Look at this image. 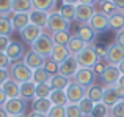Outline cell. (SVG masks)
Returning <instances> with one entry per match:
<instances>
[{
	"label": "cell",
	"instance_id": "21",
	"mask_svg": "<svg viewBox=\"0 0 124 117\" xmlns=\"http://www.w3.org/2000/svg\"><path fill=\"white\" fill-rule=\"evenodd\" d=\"M121 97H119V93L116 92L113 87H104V97H102V103L105 106H108V108H112V106H115L118 101H121Z\"/></svg>",
	"mask_w": 124,
	"mask_h": 117
},
{
	"label": "cell",
	"instance_id": "38",
	"mask_svg": "<svg viewBox=\"0 0 124 117\" xmlns=\"http://www.w3.org/2000/svg\"><path fill=\"white\" fill-rule=\"evenodd\" d=\"M64 112H66V117H83V114L79 109V106L71 105V103H68V105L64 106Z\"/></svg>",
	"mask_w": 124,
	"mask_h": 117
},
{
	"label": "cell",
	"instance_id": "39",
	"mask_svg": "<svg viewBox=\"0 0 124 117\" xmlns=\"http://www.w3.org/2000/svg\"><path fill=\"white\" fill-rule=\"evenodd\" d=\"M110 116L112 117H124V98L118 101L115 106L110 108Z\"/></svg>",
	"mask_w": 124,
	"mask_h": 117
},
{
	"label": "cell",
	"instance_id": "20",
	"mask_svg": "<svg viewBox=\"0 0 124 117\" xmlns=\"http://www.w3.org/2000/svg\"><path fill=\"white\" fill-rule=\"evenodd\" d=\"M21 98L24 101H33L36 98V84L33 81H27V82L21 84Z\"/></svg>",
	"mask_w": 124,
	"mask_h": 117
},
{
	"label": "cell",
	"instance_id": "40",
	"mask_svg": "<svg viewBox=\"0 0 124 117\" xmlns=\"http://www.w3.org/2000/svg\"><path fill=\"white\" fill-rule=\"evenodd\" d=\"M11 3L13 0H0V16H11Z\"/></svg>",
	"mask_w": 124,
	"mask_h": 117
},
{
	"label": "cell",
	"instance_id": "50",
	"mask_svg": "<svg viewBox=\"0 0 124 117\" xmlns=\"http://www.w3.org/2000/svg\"><path fill=\"white\" fill-rule=\"evenodd\" d=\"M112 3L115 5L116 10H119V11H124V0H112Z\"/></svg>",
	"mask_w": 124,
	"mask_h": 117
},
{
	"label": "cell",
	"instance_id": "4",
	"mask_svg": "<svg viewBox=\"0 0 124 117\" xmlns=\"http://www.w3.org/2000/svg\"><path fill=\"white\" fill-rule=\"evenodd\" d=\"M69 25L71 22H68L58 11H52L49 14V21L46 29H49L52 33L54 32H69Z\"/></svg>",
	"mask_w": 124,
	"mask_h": 117
},
{
	"label": "cell",
	"instance_id": "35",
	"mask_svg": "<svg viewBox=\"0 0 124 117\" xmlns=\"http://www.w3.org/2000/svg\"><path fill=\"white\" fill-rule=\"evenodd\" d=\"M50 37H52V40H54L55 44H63V46H66V44L69 43L72 35H71L69 32H54Z\"/></svg>",
	"mask_w": 124,
	"mask_h": 117
},
{
	"label": "cell",
	"instance_id": "18",
	"mask_svg": "<svg viewBox=\"0 0 124 117\" xmlns=\"http://www.w3.org/2000/svg\"><path fill=\"white\" fill-rule=\"evenodd\" d=\"M49 14L50 13L39 11V10H31L30 11V24L36 25L39 29H46L47 27V21H49Z\"/></svg>",
	"mask_w": 124,
	"mask_h": 117
},
{
	"label": "cell",
	"instance_id": "23",
	"mask_svg": "<svg viewBox=\"0 0 124 117\" xmlns=\"http://www.w3.org/2000/svg\"><path fill=\"white\" fill-rule=\"evenodd\" d=\"M108 29L115 32H119L124 29V11L116 10L112 16H108Z\"/></svg>",
	"mask_w": 124,
	"mask_h": 117
},
{
	"label": "cell",
	"instance_id": "55",
	"mask_svg": "<svg viewBox=\"0 0 124 117\" xmlns=\"http://www.w3.org/2000/svg\"><path fill=\"white\" fill-rule=\"evenodd\" d=\"M118 70H119V73H121V76H124V60L118 65Z\"/></svg>",
	"mask_w": 124,
	"mask_h": 117
},
{
	"label": "cell",
	"instance_id": "33",
	"mask_svg": "<svg viewBox=\"0 0 124 117\" xmlns=\"http://www.w3.org/2000/svg\"><path fill=\"white\" fill-rule=\"evenodd\" d=\"M13 24L8 16H0V37H9L13 33Z\"/></svg>",
	"mask_w": 124,
	"mask_h": 117
},
{
	"label": "cell",
	"instance_id": "28",
	"mask_svg": "<svg viewBox=\"0 0 124 117\" xmlns=\"http://www.w3.org/2000/svg\"><path fill=\"white\" fill-rule=\"evenodd\" d=\"M102 97H104V87L97 86V84H94V86L86 89V98H90L94 105L102 101Z\"/></svg>",
	"mask_w": 124,
	"mask_h": 117
},
{
	"label": "cell",
	"instance_id": "32",
	"mask_svg": "<svg viewBox=\"0 0 124 117\" xmlns=\"http://www.w3.org/2000/svg\"><path fill=\"white\" fill-rule=\"evenodd\" d=\"M58 13H60L68 22L76 21V5H66V3H63V6H60Z\"/></svg>",
	"mask_w": 124,
	"mask_h": 117
},
{
	"label": "cell",
	"instance_id": "46",
	"mask_svg": "<svg viewBox=\"0 0 124 117\" xmlns=\"http://www.w3.org/2000/svg\"><path fill=\"white\" fill-rule=\"evenodd\" d=\"M9 67H11V62H9L8 56H6L5 52H0V68H3V70H8Z\"/></svg>",
	"mask_w": 124,
	"mask_h": 117
},
{
	"label": "cell",
	"instance_id": "37",
	"mask_svg": "<svg viewBox=\"0 0 124 117\" xmlns=\"http://www.w3.org/2000/svg\"><path fill=\"white\" fill-rule=\"evenodd\" d=\"M52 93L50 84H36V98H49Z\"/></svg>",
	"mask_w": 124,
	"mask_h": 117
},
{
	"label": "cell",
	"instance_id": "52",
	"mask_svg": "<svg viewBox=\"0 0 124 117\" xmlns=\"http://www.w3.org/2000/svg\"><path fill=\"white\" fill-rule=\"evenodd\" d=\"M27 117H47V116H46V114H39V112H36V111H31Z\"/></svg>",
	"mask_w": 124,
	"mask_h": 117
},
{
	"label": "cell",
	"instance_id": "51",
	"mask_svg": "<svg viewBox=\"0 0 124 117\" xmlns=\"http://www.w3.org/2000/svg\"><path fill=\"white\" fill-rule=\"evenodd\" d=\"M6 100H8V98H6L5 92H3V90H2V87H0V106H3V105H5V101H6Z\"/></svg>",
	"mask_w": 124,
	"mask_h": 117
},
{
	"label": "cell",
	"instance_id": "22",
	"mask_svg": "<svg viewBox=\"0 0 124 117\" xmlns=\"http://www.w3.org/2000/svg\"><path fill=\"white\" fill-rule=\"evenodd\" d=\"M69 56L71 54H69V51H68L66 46H63V44H54V49H52L49 58H52L54 62H57V63L60 65V63H63Z\"/></svg>",
	"mask_w": 124,
	"mask_h": 117
},
{
	"label": "cell",
	"instance_id": "53",
	"mask_svg": "<svg viewBox=\"0 0 124 117\" xmlns=\"http://www.w3.org/2000/svg\"><path fill=\"white\" fill-rule=\"evenodd\" d=\"M94 2L96 0H79V3H82V5H91V6L94 5Z\"/></svg>",
	"mask_w": 124,
	"mask_h": 117
},
{
	"label": "cell",
	"instance_id": "54",
	"mask_svg": "<svg viewBox=\"0 0 124 117\" xmlns=\"http://www.w3.org/2000/svg\"><path fill=\"white\" fill-rule=\"evenodd\" d=\"M66 5H79V0H63Z\"/></svg>",
	"mask_w": 124,
	"mask_h": 117
},
{
	"label": "cell",
	"instance_id": "10",
	"mask_svg": "<svg viewBox=\"0 0 124 117\" xmlns=\"http://www.w3.org/2000/svg\"><path fill=\"white\" fill-rule=\"evenodd\" d=\"M22 62H24L25 65H27L28 68H30L31 71H35V70H38V68H42L44 67V63H46V57H42L39 56V54H36V52H33V51H28V52H25V56L24 58H22Z\"/></svg>",
	"mask_w": 124,
	"mask_h": 117
},
{
	"label": "cell",
	"instance_id": "29",
	"mask_svg": "<svg viewBox=\"0 0 124 117\" xmlns=\"http://www.w3.org/2000/svg\"><path fill=\"white\" fill-rule=\"evenodd\" d=\"M49 100H50V103L54 106H66L68 105V97H66L64 90H52Z\"/></svg>",
	"mask_w": 124,
	"mask_h": 117
},
{
	"label": "cell",
	"instance_id": "49",
	"mask_svg": "<svg viewBox=\"0 0 124 117\" xmlns=\"http://www.w3.org/2000/svg\"><path fill=\"white\" fill-rule=\"evenodd\" d=\"M115 43L119 44L121 48H124V29L119 32H116V38H115Z\"/></svg>",
	"mask_w": 124,
	"mask_h": 117
},
{
	"label": "cell",
	"instance_id": "30",
	"mask_svg": "<svg viewBox=\"0 0 124 117\" xmlns=\"http://www.w3.org/2000/svg\"><path fill=\"white\" fill-rule=\"evenodd\" d=\"M50 74L46 71V68H38V70L33 71V76H31V81H33L35 84H49L50 82Z\"/></svg>",
	"mask_w": 124,
	"mask_h": 117
},
{
	"label": "cell",
	"instance_id": "59",
	"mask_svg": "<svg viewBox=\"0 0 124 117\" xmlns=\"http://www.w3.org/2000/svg\"><path fill=\"white\" fill-rule=\"evenodd\" d=\"M107 117H112V116H107Z\"/></svg>",
	"mask_w": 124,
	"mask_h": 117
},
{
	"label": "cell",
	"instance_id": "56",
	"mask_svg": "<svg viewBox=\"0 0 124 117\" xmlns=\"http://www.w3.org/2000/svg\"><path fill=\"white\" fill-rule=\"evenodd\" d=\"M0 117H9L8 114H6V111L3 109V106H0Z\"/></svg>",
	"mask_w": 124,
	"mask_h": 117
},
{
	"label": "cell",
	"instance_id": "14",
	"mask_svg": "<svg viewBox=\"0 0 124 117\" xmlns=\"http://www.w3.org/2000/svg\"><path fill=\"white\" fill-rule=\"evenodd\" d=\"M76 37H79L86 46H93L94 38H96V32L90 27V24H82L79 27V30H77Z\"/></svg>",
	"mask_w": 124,
	"mask_h": 117
},
{
	"label": "cell",
	"instance_id": "3",
	"mask_svg": "<svg viewBox=\"0 0 124 117\" xmlns=\"http://www.w3.org/2000/svg\"><path fill=\"white\" fill-rule=\"evenodd\" d=\"M76 58H77V63H79L80 68H93L101 60L97 57L96 51H94V46H86L80 54H77Z\"/></svg>",
	"mask_w": 124,
	"mask_h": 117
},
{
	"label": "cell",
	"instance_id": "5",
	"mask_svg": "<svg viewBox=\"0 0 124 117\" xmlns=\"http://www.w3.org/2000/svg\"><path fill=\"white\" fill-rule=\"evenodd\" d=\"M64 92H66V97H68V103H71V105H77L86 97V89L82 87L80 84H77L76 81H71Z\"/></svg>",
	"mask_w": 124,
	"mask_h": 117
},
{
	"label": "cell",
	"instance_id": "6",
	"mask_svg": "<svg viewBox=\"0 0 124 117\" xmlns=\"http://www.w3.org/2000/svg\"><path fill=\"white\" fill-rule=\"evenodd\" d=\"M107 54H105V60L108 65H113V67H118L119 63L124 60V48H121L119 44L112 43L105 48Z\"/></svg>",
	"mask_w": 124,
	"mask_h": 117
},
{
	"label": "cell",
	"instance_id": "7",
	"mask_svg": "<svg viewBox=\"0 0 124 117\" xmlns=\"http://www.w3.org/2000/svg\"><path fill=\"white\" fill-rule=\"evenodd\" d=\"M25 106L27 101H24L22 98H8L3 105V109L6 111V114L11 116H22L25 112Z\"/></svg>",
	"mask_w": 124,
	"mask_h": 117
},
{
	"label": "cell",
	"instance_id": "11",
	"mask_svg": "<svg viewBox=\"0 0 124 117\" xmlns=\"http://www.w3.org/2000/svg\"><path fill=\"white\" fill-rule=\"evenodd\" d=\"M88 24H90V27L93 29L96 33L97 32H105L107 29H108V16H105L101 11H96Z\"/></svg>",
	"mask_w": 124,
	"mask_h": 117
},
{
	"label": "cell",
	"instance_id": "57",
	"mask_svg": "<svg viewBox=\"0 0 124 117\" xmlns=\"http://www.w3.org/2000/svg\"><path fill=\"white\" fill-rule=\"evenodd\" d=\"M97 3H99V5H102V3H105V2H110V0H96Z\"/></svg>",
	"mask_w": 124,
	"mask_h": 117
},
{
	"label": "cell",
	"instance_id": "24",
	"mask_svg": "<svg viewBox=\"0 0 124 117\" xmlns=\"http://www.w3.org/2000/svg\"><path fill=\"white\" fill-rule=\"evenodd\" d=\"M31 106H33V111L47 116L54 105L50 103V100H49V98H35L33 101H31Z\"/></svg>",
	"mask_w": 124,
	"mask_h": 117
},
{
	"label": "cell",
	"instance_id": "8",
	"mask_svg": "<svg viewBox=\"0 0 124 117\" xmlns=\"http://www.w3.org/2000/svg\"><path fill=\"white\" fill-rule=\"evenodd\" d=\"M79 68L80 67H79V63H77V58L74 56H69L63 63H60V67H58V73L63 74V76H66V78H69V79H74L76 73L79 71Z\"/></svg>",
	"mask_w": 124,
	"mask_h": 117
},
{
	"label": "cell",
	"instance_id": "12",
	"mask_svg": "<svg viewBox=\"0 0 124 117\" xmlns=\"http://www.w3.org/2000/svg\"><path fill=\"white\" fill-rule=\"evenodd\" d=\"M94 13H96L94 11V6L79 3V5H76V21H79L80 24H88Z\"/></svg>",
	"mask_w": 124,
	"mask_h": 117
},
{
	"label": "cell",
	"instance_id": "27",
	"mask_svg": "<svg viewBox=\"0 0 124 117\" xmlns=\"http://www.w3.org/2000/svg\"><path fill=\"white\" fill-rule=\"evenodd\" d=\"M33 10L31 0H13L11 3V13H30Z\"/></svg>",
	"mask_w": 124,
	"mask_h": 117
},
{
	"label": "cell",
	"instance_id": "26",
	"mask_svg": "<svg viewBox=\"0 0 124 117\" xmlns=\"http://www.w3.org/2000/svg\"><path fill=\"white\" fill-rule=\"evenodd\" d=\"M66 48H68V51H69L71 56L76 57L77 54H80V52H82V51L85 49V48H86V44H85L79 37L72 35V37H71V40H69V43L66 44Z\"/></svg>",
	"mask_w": 124,
	"mask_h": 117
},
{
	"label": "cell",
	"instance_id": "9",
	"mask_svg": "<svg viewBox=\"0 0 124 117\" xmlns=\"http://www.w3.org/2000/svg\"><path fill=\"white\" fill-rule=\"evenodd\" d=\"M94 79H96V74L93 73L91 68H79V71L76 73L72 81H76L77 84H80L82 87L88 89V87L94 86Z\"/></svg>",
	"mask_w": 124,
	"mask_h": 117
},
{
	"label": "cell",
	"instance_id": "25",
	"mask_svg": "<svg viewBox=\"0 0 124 117\" xmlns=\"http://www.w3.org/2000/svg\"><path fill=\"white\" fill-rule=\"evenodd\" d=\"M69 82H71V79L69 78H66V76H63V74H54V76L50 78V87H52V90H66V87L69 86Z\"/></svg>",
	"mask_w": 124,
	"mask_h": 117
},
{
	"label": "cell",
	"instance_id": "44",
	"mask_svg": "<svg viewBox=\"0 0 124 117\" xmlns=\"http://www.w3.org/2000/svg\"><path fill=\"white\" fill-rule=\"evenodd\" d=\"M107 67H108V63H104L102 58H101V60L97 62V63L94 65V67L91 68V70H93V73L96 74V76H102V73L105 71V68H107Z\"/></svg>",
	"mask_w": 124,
	"mask_h": 117
},
{
	"label": "cell",
	"instance_id": "13",
	"mask_svg": "<svg viewBox=\"0 0 124 117\" xmlns=\"http://www.w3.org/2000/svg\"><path fill=\"white\" fill-rule=\"evenodd\" d=\"M102 81L105 82L107 87H112L115 86L116 82L119 81V78H121V73H119L118 67H113V65H108V67L105 68V71L102 73Z\"/></svg>",
	"mask_w": 124,
	"mask_h": 117
},
{
	"label": "cell",
	"instance_id": "31",
	"mask_svg": "<svg viewBox=\"0 0 124 117\" xmlns=\"http://www.w3.org/2000/svg\"><path fill=\"white\" fill-rule=\"evenodd\" d=\"M55 2L57 0H31L33 10H39L46 13H52V10L55 8Z\"/></svg>",
	"mask_w": 124,
	"mask_h": 117
},
{
	"label": "cell",
	"instance_id": "2",
	"mask_svg": "<svg viewBox=\"0 0 124 117\" xmlns=\"http://www.w3.org/2000/svg\"><path fill=\"white\" fill-rule=\"evenodd\" d=\"M9 74H11V79L22 84V82H27V81H31L33 71L24 62H16V63H11V67H9Z\"/></svg>",
	"mask_w": 124,
	"mask_h": 117
},
{
	"label": "cell",
	"instance_id": "17",
	"mask_svg": "<svg viewBox=\"0 0 124 117\" xmlns=\"http://www.w3.org/2000/svg\"><path fill=\"white\" fill-rule=\"evenodd\" d=\"M2 90L5 92L6 98H21V84L11 78L2 86Z\"/></svg>",
	"mask_w": 124,
	"mask_h": 117
},
{
	"label": "cell",
	"instance_id": "16",
	"mask_svg": "<svg viewBox=\"0 0 124 117\" xmlns=\"http://www.w3.org/2000/svg\"><path fill=\"white\" fill-rule=\"evenodd\" d=\"M9 19H11L13 29L21 32L30 24V13H16V14L13 13V14L9 16Z\"/></svg>",
	"mask_w": 124,
	"mask_h": 117
},
{
	"label": "cell",
	"instance_id": "19",
	"mask_svg": "<svg viewBox=\"0 0 124 117\" xmlns=\"http://www.w3.org/2000/svg\"><path fill=\"white\" fill-rule=\"evenodd\" d=\"M41 33H42V29L36 27V25H33V24H28L24 30H21V38L25 41V43L31 44Z\"/></svg>",
	"mask_w": 124,
	"mask_h": 117
},
{
	"label": "cell",
	"instance_id": "45",
	"mask_svg": "<svg viewBox=\"0 0 124 117\" xmlns=\"http://www.w3.org/2000/svg\"><path fill=\"white\" fill-rule=\"evenodd\" d=\"M112 87L119 93V97H121V98H124V76L119 78V81L115 84V86H112Z\"/></svg>",
	"mask_w": 124,
	"mask_h": 117
},
{
	"label": "cell",
	"instance_id": "42",
	"mask_svg": "<svg viewBox=\"0 0 124 117\" xmlns=\"http://www.w3.org/2000/svg\"><path fill=\"white\" fill-rule=\"evenodd\" d=\"M99 11L104 13L105 16H112L113 13L116 11V8H115V5L112 3V0H110V2H105V3H102V5H101V10H99Z\"/></svg>",
	"mask_w": 124,
	"mask_h": 117
},
{
	"label": "cell",
	"instance_id": "1",
	"mask_svg": "<svg viewBox=\"0 0 124 117\" xmlns=\"http://www.w3.org/2000/svg\"><path fill=\"white\" fill-rule=\"evenodd\" d=\"M54 44L55 43H54V40H52L50 35L41 33L30 46H31V51H33V52L39 54L42 57H50V52H52V49H54Z\"/></svg>",
	"mask_w": 124,
	"mask_h": 117
},
{
	"label": "cell",
	"instance_id": "15",
	"mask_svg": "<svg viewBox=\"0 0 124 117\" xmlns=\"http://www.w3.org/2000/svg\"><path fill=\"white\" fill-rule=\"evenodd\" d=\"M6 56H8L9 62L11 63H16V62H19L21 58H24V46H22V43H17V41H11V44H9V48L6 49Z\"/></svg>",
	"mask_w": 124,
	"mask_h": 117
},
{
	"label": "cell",
	"instance_id": "34",
	"mask_svg": "<svg viewBox=\"0 0 124 117\" xmlns=\"http://www.w3.org/2000/svg\"><path fill=\"white\" fill-rule=\"evenodd\" d=\"M77 106H79V109L83 114V117H90L91 112H93V109H94V103L91 101L90 98H86V97H85L80 103H77Z\"/></svg>",
	"mask_w": 124,
	"mask_h": 117
},
{
	"label": "cell",
	"instance_id": "41",
	"mask_svg": "<svg viewBox=\"0 0 124 117\" xmlns=\"http://www.w3.org/2000/svg\"><path fill=\"white\" fill-rule=\"evenodd\" d=\"M58 67H60V65H58L57 62H54L52 58H47V60H46V63H44L46 71H47L50 76H54V74H58Z\"/></svg>",
	"mask_w": 124,
	"mask_h": 117
},
{
	"label": "cell",
	"instance_id": "47",
	"mask_svg": "<svg viewBox=\"0 0 124 117\" xmlns=\"http://www.w3.org/2000/svg\"><path fill=\"white\" fill-rule=\"evenodd\" d=\"M11 44V40L9 37H0V52H6V49Z\"/></svg>",
	"mask_w": 124,
	"mask_h": 117
},
{
	"label": "cell",
	"instance_id": "43",
	"mask_svg": "<svg viewBox=\"0 0 124 117\" xmlns=\"http://www.w3.org/2000/svg\"><path fill=\"white\" fill-rule=\"evenodd\" d=\"M47 117H66L64 106H52V109L49 111Z\"/></svg>",
	"mask_w": 124,
	"mask_h": 117
},
{
	"label": "cell",
	"instance_id": "48",
	"mask_svg": "<svg viewBox=\"0 0 124 117\" xmlns=\"http://www.w3.org/2000/svg\"><path fill=\"white\" fill-rule=\"evenodd\" d=\"M9 78H11V74H9V70H3V68H0V87H2L3 84L6 82Z\"/></svg>",
	"mask_w": 124,
	"mask_h": 117
},
{
	"label": "cell",
	"instance_id": "36",
	"mask_svg": "<svg viewBox=\"0 0 124 117\" xmlns=\"http://www.w3.org/2000/svg\"><path fill=\"white\" fill-rule=\"evenodd\" d=\"M107 116H110V108L101 101V103H96V105H94V109H93V112H91L90 117H107Z\"/></svg>",
	"mask_w": 124,
	"mask_h": 117
},
{
	"label": "cell",
	"instance_id": "58",
	"mask_svg": "<svg viewBox=\"0 0 124 117\" xmlns=\"http://www.w3.org/2000/svg\"><path fill=\"white\" fill-rule=\"evenodd\" d=\"M11 117H25V114H22V116H11Z\"/></svg>",
	"mask_w": 124,
	"mask_h": 117
}]
</instances>
